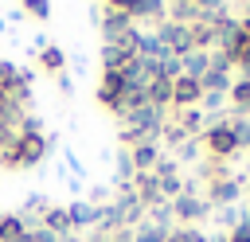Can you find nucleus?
Masks as SVG:
<instances>
[{"label": "nucleus", "mask_w": 250, "mask_h": 242, "mask_svg": "<svg viewBox=\"0 0 250 242\" xmlns=\"http://www.w3.org/2000/svg\"><path fill=\"white\" fill-rule=\"evenodd\" d=\"M238 191H242V183H238L234 176H223V180L211 183V191H207V207H227V203L238 199Z\"/></svg>", "instance_id": "6e6552de"}, {"label": "nucleus", "mask_w": 250, "mask_h": 242, "mask_svg": "<svg viewBox=\"0 0 250 242\" xmlns=\"http://www.w3.org/2000/svg\"><path fill=\"white\" fill-rule=\"evenodd\" d=\"M20 12H27V16H39V20H47L51 16V4H43V0H27Z\"/></svg>", "instance_id": "aec40b11"}, {"label": "nucleus", "mask_w": 250, "mask_h": 242, "mask_svg": "<svg viewBox=\"0 0 250 242\" xmlns=\"http://www.w3.org/2000/svg\"><path fill=\"white\" fill-rule=\"evenodd\" d=\"M152 35L160 39V47H164L172 59H184V55H191V51H195V43H191V23L164 20V23H156V31H152Z\"/></svg>", "instance_id": "f257e3e1"}, {"label": "nucleus", "mask_w": 250, "mask_h": 242, "mask_svg": "<svg viewBox=\"0 0 250 242\" xmlns=\"http://www.w3.org/2000/svg\"><path fill=\"white\" fill-rule=\"evenodd\" d=\"M168 242H207V238H203V230L184 226V230H168Z\"/></svg>", "instance_id": "6ab92c4d"}, {"label": "nucleus", "mask_w": 250, "mask_h": 242, "mask_svg": "<svg viewBox=\"0 0 250 242\" xmlns=\"http://www.w3.org/2000/svg\"><path fill=\"white\" fill-rule=\"evenodd\" d=\"M102 27H105V39H117L129 27H137L133 16H129V4H105L102 8Z\"/></svg>", "instance_id": "20e7f679"}, {"label": "nucleus", "mask_w": 250, "mask_h": 242, "mask_svg": "<svg viewBox=\"0 0 250 242\" xmlns=\"http://www.w3.org/2000/svg\"><path fill=\"white\" fill-rule=\"evenodd\" d=\"M39 66H43V70H51V74H62L66 55H62L59 47H39Z\"/></svg>", "instance_id": "dca6fc26"}, {"label": "nucleus", "mask_w": 250, "mask_h": 242, "mask_svg": "<svg viewBox=\"0 0 250 242\" xmlns=\"http://www.w3.org/2000/svg\"><path fill=\"white\" fill-rule=\"evenodd\" d=\"M199 98H203V86H199L195 78L180 74V78L172 82V109H191V105H199Z\"/></svg>", "instance_id": "39448f33"}, {"label": "nucleus", "mask_w": 250, "mask_h": 242, "mask_svg": "<svg viewBox=\"0 0 250 242\" xmlns=\"http://www.w3.org/2000/svg\"><path fill=\"white\" fill-rule=\"evenodd\" d=\"M230 125V133H234V144L238 148H250V121L246 117H234V121H227Z\"/></svg>", "instance_id": "a211bd4d"}, {"label": "nucleus", "mask_w": 250, "mask_h": 242, "mask_svg": "<svg viewBox=\"0 0 250 242\" xmlns=\"http://www.w3.org/2000/svg\"><path fill=\"white\" fill-rule=\"evenodd\" d=\"M121 94H125V78H121V70H102V78H98V105L113 109Z\"/></svg>", "instance_id": "423d86ee"}, {"label": "nucleus", "mask_w": 250, "mask_h": 242, "mask_svg": "<svg viewBox=\"0 0 250 242\" xmlns=\"http://www.w3.org/2000/svg\"><path fill=\"white\" fill-rule=\"evenodd\" d=\"M180 156H184V160H195V156H199V137H188V141L180 144Z\"/></svg>", "instance_id": "4be33fe9"}, {"label": "nucleus", "mask_w": 250, "mask_h": 242, "mask_svg": "<svg viewBox=\"0 0 250 242\" xmlns=\"http://www.w3.org/2000/svg\"><path fill=\"white\" fill-rule=\"evenodd\" d=\"M129 160H133V168H137V172H152V168H156V160H160V148H156V141L133 144V148H129Z\"/></svg>", "instance_id": "1a4fd4ad"}, {"label": "nucleus", "mask_w": 250, "mask_h": 242, "mask_svg": "<svg viewBox=\"0 0 250 242\" xmlns=\"http://www.w3.org/2000/svg\"><path fill=\"white\" fill-rule=\"evenodd\" d=\"M223 98H227V94H203L199 101H203V109H219V105H223Z\"/></svg>", "instance_id": "5701e85b"}, {"label": "nucleus", "mask_w": 250, "mask_h": 242, "mask_svg": "<svg viewBox=\"0 0 250 242\" xmlns=\"http://www.w3.org/2000/svg\"><path fill=\"white\" fill-rule=\"evenodd\" d=\"M168 211H172V219H184V222H199V219H203L211 207H207L199 195H176Z\"/></svg>", "instance_id": "0eeeda50"}, {"label": "nucleus", "mask_w": 250, "mask_h": 242, "mask_svg": "<svg viewBox=\"0 0 250 242\" xmlns=\"http://www.w3.org/2000/svg\"><path fill=\"white\" fill-rule=\"evenodd\" d=\"M66 215H70V226L102 222V207H94V203H70V207H66Z\"/></svg>", "instance_id": "9b49d317"}, {"label": "nucleus", "mask_w": 250, "mask_h": 242, "mask_svg": "<svg viewBox=\"0 0 250 242\" xmlns=\"http://www.w3.org/2000/svg\"><path fill=\"white\" fill-rule=\"evenodd\" d=\"M43 230H51L55 238H62V234H70V215H66V207H51L47 215H43Z\"/></svg>", "instance_id": "4468645a"}, {"label": "nucleus", "mask_w": 250, "mask_h": 242, "mask_svg": "<svg viewBox=\"0 0 250 242\" xmlns=\"http://www.w3.org/2000/svg\"><path fill=\"white\" fill-rule=\"evenodd\" d=\"M23 207H27V211H35V215H47V211H51L47 195H39V191H35V195H27V203H23Z\"/></svg>", "instance_id": "412c9836"}, {"label": "nucleus", "mask_w": 250, "mask_h": 242, "mask_svg": "<svg viewBox=\"0 0 250 242\" xmlns=\"http://www.w3.org/2000/svg\"><path fill=\"white\" fill-rule=\"evenodd\" d=\"M230 101H234V109L238 113H250V78H238L234 86H230V94H227Z\"/></svg>", "instance_id": "f3484780"}, {"label": "nucleus", "mask_w": 250, "mask_h": 242, "mask_svg": "<svg viewBox=\"0 0 250 242\" xmlns=\"http://www.w3.org/2000/svg\"><path fill=\"white\" fill-rule=\"evenodd\" d=\"M129 16H133V20H156V23H164L168 4H160V0H133V4H129Z\"/></svg>", "instance_id": "9d476101"}, {"label": "nucleus", "mask_w": 250, "mask_h": 242, "mask_svg": "<svg viewBox=\"0 0 250 242\" xmlns=\"http://www.w3.org/2000/svg\"><path fill=\"white\" fill-rule=\"evenodd\" d=\"M148 105H156V109H168L172 105V82L168 78H156V82H148Z\"/></svg>", "instance_id": "ddd939ff"}, {"label": "nucleus", "mask_w": 250, "mask_h": 242, "mask_svg": "<svg viewBox=\"0 0 250 242\" xmlns=\"http://www.w3.org/2000/svg\"><path fill=\"white\" fill-rule=\"evenodd\" d=\"M199 144H203V152H207V156H215V160H227V156H234V152H238L234 133H230V125H227V121H215V125L199 137Z\"/></svg>", "instance_id": "f03ea898"}, {"label": "nucleus", "mask_w": 250, "mask_h": 242, "mask_svg": "<svg viewBox=\"0 0 250 242\" xmlns=\"http://www.w3.org/2000/svg\"><path fill=\"white\" fill-rule=\"evenodd\" d=\"M180 62H184V74H188V78H195V82H199V78L211 70V59H207V51H191V55H184Z\"/></svg>", "instance_id": "f8f14e48"}, {"label": "nucleus", "mask_w": 250, "mask_h": 242, "mask_svg": "<svg viewBox=\"0 0 250 242\" xmlns=\"http://www.w3.org/2000/svg\"><path fill=\"white\" fill-rule=\"evenodd\" d=\"M16 156H20V168H35L47 156V137L43 133H16Z\"/></svg>", "instance_id": "7ed1b4c3"}, {"label": "nucleus", "mask_w": 250, "mask_h": 242, "mask_svg": "<svg viewBox=\"0 0 250 242\" xmlns=\"http://www.w3.org/2000/svg\"><path fill=\"white\" fill-rule=\"evenodd\" d=\"M23 234H27V226L20 215H0V242H20Z\"/></svg>", "instance_id": "2eb2a0df"}]
</instances>
